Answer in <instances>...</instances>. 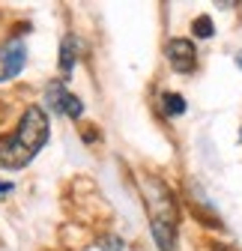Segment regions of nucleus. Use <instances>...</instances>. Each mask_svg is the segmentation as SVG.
Returning <instances> with one entry per match:
<instances>
[{"label":"nucleus","mask_w":242,"mask_h":251,"mask_svg":"<svg viewBox=\"0 0 242 251\" xmlns=\"http://www.w3.org/2000/svg\"><path fill=\"white\" fill-rule=\"evenodd\" d=\"M141 195L149 215V230L162 251H176V233H179V206L176 198L159 176H144L141 179Z\"/></svg>","instance_id":"f257e3e1"},{"label":"nucleus","mask_w":242,"mask_h":251,"mask_svg":"<svg viewBox=\"0 0 242 251\" xmlns=\"http://www.w3.org/2000/svg\"><path fill=\"white\" fill-rule=\"evenodd\" d=\"M236 66H239V69H242V51H239V54H236Z\"/></svg>","instance_id":"9b49d317"},{"label":"nucleus","mask_w":242,"mask_h":251,"mask_svg":"<svg viewBox=\"0 0 242 251\" xmlns=\"http://www.w3.org/2000/svg\"><path fill=\"white\" fill-rule=\"evenodd\" d=\"M168 63L173 66V72H194L197 66V51H194V42L192 39H170L168 42Z\"/></svg>","instance_id":"20e7f679"},{"label":"nucleus","mask_w":242,"mask_h":251,"mask_svg":"<svg viewBox=\"0 0 242 251\" xmlns=\"http://www.w3.org/2000/svg\"><path fill=\"white\" fill-rule=\"evenodd\" d=\"M48 141V117L39 105H30L18 123L12 138L0 141V168H24L33 162V155L45 147Z\"/></svg>","instance_id":"f03ea898"},{"label":"nucleus","mask_w":242,"mask_h":251,"mask_svg":"<svg viewBox=\"0 0 242 251\" xmlns=\"http://www.w3.org/2000/svg\"><path fill=\"white\" fill-rule=\"evenodd\" d=\"M6 192H12V185L9 182H0V195H6Z\"/></svg>","instance_id":"9d476101"},{"label":"nucleus","mask_w":242,"mask_h":251,"mask_svg":"<svg viewBox=\"0 0 242 251\" xmlns=\"http://www.w3.org/2000/svg\"><path fill=\"white\" fill-rule=\"evenodd\" d=\"M75 60H78V39L75 36H66L63 45H60V69L69 75L72 66H75Z\"/></svg>","instance_id":"423d86ee"},{"label":"nucleus","mask_w":242,"mask_h":251,"mask_svg":"<svg viewBox=\"0 0 242 251\" xmlns=\"http://www.w3.org/2000/svg\"><path fill=\"white\" fill-rule=\"evenodd\" d=\"M162 111L168 114V117H179V114H186V99L183 96H179V93H162Z\"/></svg>","instance_id":"0eeeda50"},{"label":"nucleus","mask_w":242,"mask_h":251,"mask_svg":"<svg viewBox=\"0 0 242 251\" xmlns=\"http://www.w3.org/2000/svg\"><path fill=\"white\" fill-rule=\"evenodd\" d=\"M120 245H123V242H120L117 236H111V239H102V248H105V251H120Z\"/></svg>","instance_id":"1a4fd4ad"},{"label":"nucleus","mask_w":242,"mask_h":251,"mask_svg":"<svg viewBox=\"0 0 242 251\" xmlns=\"http://www.w3.org/2000/svg\"><path fill=\"white\" fill-rule=\"evenodd\" d=\"M192 30H194V36L197 39H213L216 36V24L209 21L206 15H200V18H194V24H192Z\"/></svg>","instance_id":"6e6552de"},{"label":"nucleus","mask_w":242,"mask_h":251,"mask_svg":"<svg viewBox=\"0 0 242 251\" xmlns=\"http://www.w3.org/2000/svg\"><path fill=\"white\" fill-rule=\"evenodd\" d=\"M45 102H48L57 114H66V117H72V120H78V117L84 114L81 99H78V96H72V93L63 87V81L48 84V90H45Z\"/></svg>","instance_id":"7ed1b4c3"},{"label":"nucleus","mask_w":242,"mask_h":251,"mask_svg":"<svg viewBox=\"0 0 242 251\" xmlns=\"http://www.w3.org/2000/svg\"><path fill=\"white\" fill-rule=\"evenodd\" d=\"M0 63H3V69H0V81H9L15 78L21 69H24V63H27V48L21 39H12L3 51H0Z\"/></svg>","instance_id":"39448f33"}]
</instances>
